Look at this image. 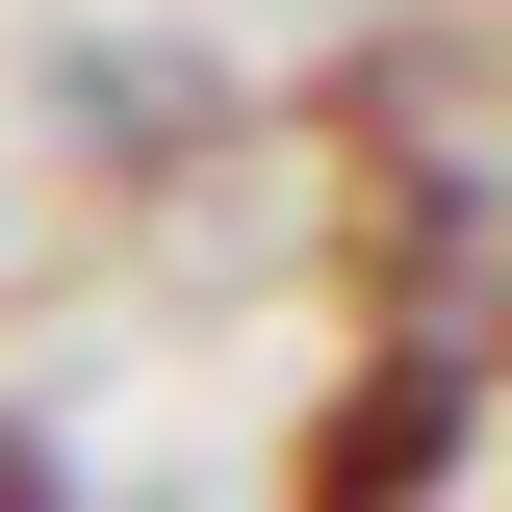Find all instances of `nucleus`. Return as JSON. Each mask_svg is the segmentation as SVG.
Returning a JSON list of instances; mask_svg holds the SVG:
<instances>
[{
	"instance_id": "f257e3e1",
	"label": "nucleus",
	"mask_w": 512,
	"mask_h": 512,
	"mask_svg": "<svg viewBox=\"0 0 512 512\" xmlns=\"http://www.w3.org/2000/svg\"><path fill=\"white\" fill-rule=\"evenodd\" d=\"M461 487V359H333V410H308V461H282V512H436Z\"/></svg>"
},
{
	"instance_id": "f03ea898",
	"label": "nucleus",
	"mask_w": 512,
	"mask_h": 512,
	"mask_svg": "<svg viewBox=\"0 0 512 512\" xmlns=\"http://www.w3.org/2000/svg\"><path fill=\"white\" fill-rule=\"evenodd\" d=\"M0 512H52V461H26V436H0Z\"/></svg>"
}]
</instances>
